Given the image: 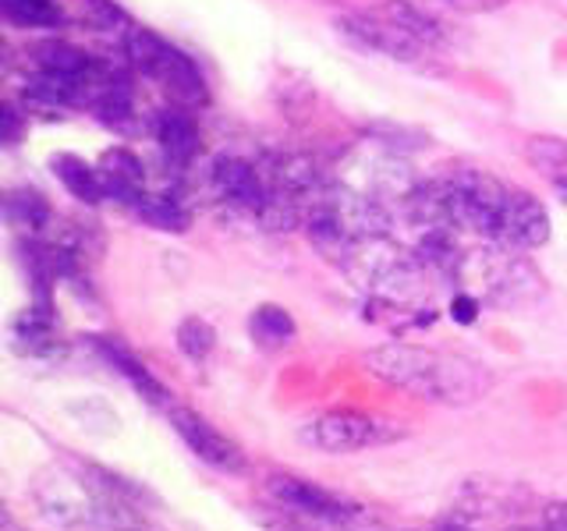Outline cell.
<instances>
[{"mask_svg":"<svg viewBox=\"0 0 567 531\" xmlns=\"http://www.w3.org/2000/svg\"><path fill=\"white\" fill-rule=\"evenodd\" d=\"M440 206L451 227L472 230L486 241H501L511 248H539L549 241V212L532 191L501 181L489 170L454 167L433 181Z\"/></svg>","mask_w":567,"mask_h":531,"instance_id":"6da1fadb","label":"cell"},{"mask_svg":"<svg viewBox=\"0 0 567 531\" xmlns=\"http://www.w3.org/2000/svg\"><path fill=\"white\" fill-rule=\"evenodd\" d=\"M365 372L401 394L447 407H468L493 389V372L478 358L401 341L372 347L365 354Z\"/></svg>","mask_w":567,"mask_h":531,"instance_id":"7a4b0ae2","label":"cell"},{"mask_svg":"<svg viewBox=\"0 0 567 531\" xmlns=\"http://www.w3.org/2000/svg\"><path fill=\"white\" fill-rule=\"evenodd\" d=\"M454 277L465 283L478 301H493V305H528L543 291V277L532 270V262L522 256V248H511L493 241L489 248H475V252H461Z\"/></svg>","mask_w":567,"mask_h":531,"instance_id":"3957f363","label":"cell"},{"mask_svg":"<svg viewBox=\"0 0 567 531\" xmlns=\"http://www.w3.org/2000/svg\"><path fill=\"white\" fill-rule=\"evenodd\" d=\"M124 46H128L132 64L142 75H150L171 100H177L182 106H203L209 100L203 71L195 67L188 53L171 46L164 35H156L150 29H128Z\"/></svg>","mask_w":567,"mask_h":531,"instance_id":"277c9868","label":"cell"},{"mask_svg":"<svg viewBox=\"0 0 567 531\" xmlns=\"http://www.w3.org/2000/svg\"><path fill=\"white\" fill-rule=\"evenodd\" d=\"M401 433L394 425H386L377 415L351 412V407H337V412H323L301 425V442H309L312 450L323 454H354L369 447H383V442L398 439Z\"/></svg>","mask_w":567,"mask_h":531,"instance_id":"5b68a950","label":"cell"},{"mask_svg":"<svg viewBox=\"0 0 567 531\" xmlns=\"http://www.w3.org/2000/svg\"><path fill=\"white\" fill-rule=\"evenodd\" d=\"M341 185L372 195L380 202H408L419 191V177L412 167L404 164L398 153H390L383 146H362L348 159V170L341 174Z\"/></svg>","mask_w":567,"mask_h":531,"instance_id":"8992f818","label":"cell"},{"mask_svg":"<svg viewBox=\"0 0 567 531\" xmlns=\"http://www.w3.org/2000/svg\"><path fill=\"white\" fill-rule=\"evenodd\" d=\"M266 496H270L277 507L301 513V518H309V521H323V524H351L362 518V507L354 500L298 475H270L266 478Z\"/></svg>","mask_w":567,"mask_h":531,"instance_id":"52a82bcc","label":"cell"},{"mask_svg":"<svg viewBox=\"0 0 567 531\" xmlns=\"http://www.w3.org/2000/svg\"><path fill=\"white\" fill-rule=\"evenodd\" d=\"M348 40H354L359 46L372 50V53H383L390 61H401V64H415L422 67L425 58H430V43H422L419 35H412L408 29H401L394 18H377V14H344L337 22Z\"/></svg>","mask_w":567,"mask_h":531,"instance_id":"ba28073f","label":"cell"},{"mask_svg":"<svg viewBox=\"0 0 567 531\" xmlns=\"http://www.w3.org/2000/svg\"><path fill=\"white\" fill-rule=\"evenodd\" d=\"M174 433L185 439V447L203 460V465L217 468V471H227V475H241L248 468V460L241 454V447L230 436H224L217 425L209 418H203L199 412H192V407H182L174 404L167 412Z\"/></svg>","mask_w":567,"mask_h":531,"instance_id":"9c48e42d","label":"cell"},{"mask_svg":"<svg viewBox=\"0 0 567 531\" xmlns=\"http://www.w3.org/2000/svg\"><path fill=\"white\" fill-rule=\"evenodd\" d=\"M213 185H217L220 199H227L241 212H252L256 220L270 206V181H266L262 167L248 164L241 156H220L213 164Z\"/></svg>","mask_w":567,"mask_h":531,"instance_id":"30bf717a","label":"cell"},{"mask_svg":"<svg viewBox=\"0 0 567 531\" xmlns=\"http://www.w3.org/2000/svg\"><path fill=\"white\" fill-rule=\"evenodd\" d=\"M93 341H96V351L103 354V362L111 365L117 376L128 379L132 389H135L142 400L159 407V412H171V407H174V394L153 376V372L146 368V362H138L128 347H121L117 341H106V336H93Z\"/></svg>","mask_w":567,"mask_h":531,"instance_id":"8fae6325","label":"cell"},{"mask_svg":"<svg viewBox=\"0 0 567 531\" xmlns=\"http://www.w3.org/2000/svg\"><path fill=\"white\" fill-rule=\"evenodd\" d=\"M96 170H100L103 191L114 195V199H121V202H128V206L142 195V185H146V170H142L138 156H132L128 149L103 153Z\"/></svg>","mask_w":567,"mask_h":531,"instance_id":"7c38bea8","label":"cell"},{"mask_svg":"<svg viewBox=\"0 0 567 531\" xmlns=\"http://www.w3.org/2000/svg\"><path fill=\"white\" fill-rule=\"evenodd\" d=\"M156 142L159 149L167 153L174 164H188V159L199 153V128L195 121L182 111H164L156 117Z\"/></svg>","mask_w":567,"mask_h":531,"instance_id":"4fadbf2b","label":"cell"},{"mask_svg":"<svg viewBox=\"0 0 567 531\" xmlns=\"http://www.w3.org/2000/svg\"><path fill=\"white\" fill-rule=\"evenodd\" d=\"M53 164V174H58V181L75 195L79 202H89V206H96L103 199V181H100V170L96 167H89L82 156H71V153H61V156H53L50 159Z\"/></svg>","mask_w":567,"mask_h":531,"instance_id":"5bb4252c","label":"cell"},{"mask_svg":"<svg viewBox=\"0 0 567 531\" xmlns=\"http://www.w3.org/2000/svg\"><path fill=\"white\" fill-rule=\"evenodd\" d=\"M525 159L557 191H567V142L554 135H536L525 142Z\"/></svg>","mask_w":567,"mask_h":531,"instance_id":"9a60e30c","label":"cell"},{"mask_svg":"<svg viewBox=\"0 0 567 531\" xmlns=\"http://www.w3.org/2000/svg\"><path fill=\"white\" fill-rule=\"evenodd\" d=\"M58 4L64 11V22H79L96 32H114L128 22L114 0H58Z\"/></svg>","mask_w":567,"mask_h":531,"instance_id":"2e32d148","label":"cell"},{"mask_svg":"<svg viewBox=\"0 0 567 531\" xmlns=\"http://www.w3.org/2000/svg\"><path fill=\"white\" fill-rule=\"evenodd\" d=\"M132 209H135L138 220H146L156 230H174V235L188 230V209L177 199H171V195H146L142 191L132 202Z\"/></svg>","mask_w":567,"mask_h":531,"instance_id":"e0dca14e","label":"cell"},{"mask_svg":"<svg viewBox=\"0 0 567 531\" xmlns=\"http://www.w3.org/2000/svg\"><path fill=\"white\" fill-rule=\"evenodd\" d=\"M248 330H252V336L262 344V347H288L295 341V319L288 309H280V305H259L252 312V319H248Z\"/></svg>","mask_w":567,"mask_h":531,"instance_id":"ac0fdd59","label":"cell"},{"mask_svg":"<svg viewBox=\"0 0 567 531\" xmlns=\"http://www.w3.org/2000/svg\"><path fill=\"white\" fill-rule=\"evenodd\" d=\"M14 347L25 354H43L53 347V315L47 305L29 309L22 319L14 323Z\"/></svg>","mask_w":567,"mask_h":531,"instance_id":"d6986e66","label":"cell"},{"mask_svg":"<svg viewBox=\"0 0 567 531\" xmlns=\"http://www.w3.org/2000/svg\"><path fill=\"white\" fill-rule=\"evenodd\" d=\"M0 8L14 25L25 29H53L64 22V11L58 0H0Z\"/></svg>","mask_w":567,"mask_h":531,"instance_id":"ffe728a7","label":"cell"},{"mask_svg":"<svg viewBox=\"0 0 567 531\" xmlns=\"http://www.w3.org/2000/svg\"><path fill=\"white\" fill-rule=\"evenodd\" d=\"M174 341H177V351H182L185 358L206 362L209 354H213V347H217V330H213L206 319L188 315V319H182V323H177Z\"/></svg>","mask_w":567,"mask_h":531,"instance_id":"44dd1931","label":"cell"},{"mask_svg":"<svg viewBox=\"0 0 567 531\" xmlns=\"http://www.w3.org/2000/svg\"><path fill=\"white\" fill-rule=\"evenodd\" d=\"M8 212L18 227L32 230V235H40V230L53 227V217H50V206L40 191H14L8 199Z\"/></svg>","mask_w":567,"mask_h":531,"instance_id":"7402d4cb","label":"cell"},{"mask_svg":"<svg viewBox=\"0 0 567 531\" xmlns=\"http://www.w3.org/2000/svg\"><path fill=\"white\" fill-rule=\"evenodd\" d=\"M475 312H478V298H475L472 291H461V294L454 298V305H451V315L457 319V323H472Z\"/></svg>","mask_w":567,"mask_h":531,"instance_id":"603a6c76","label":"cell"},{"mask_svg":"<svg viewBox=\"0 0 567 531\" xmlns=\"http://www.w3.org/2000/svg\"><path fill=\"white\" fill-rule=\"evenodd\" d=\"M543 528L546 531H567V500H557L543 510Z\"/></svg>","mask_w":567,"mask_h":531,"instance_id":"cb8c5ba5","label":"cell"},{"mask_svg":"<svg viewBox=\"0 0 567 531\" xmlns=\"http://www.w3.org/2000/svg\"><path fill=\"white\" fill-rule=\"evenodd\" d=\"M443 4L454 11H493V8H504L507 0H443Z\"/></svg>","mask_w":567,"mask_h":531,"instance_id":"d4e9b609","label":"cell"},{"mask_svg":"<svg viewBox=\"0 0 567 531\" xmlns=\"http://www.w3.org/2000/svg\"><path fill=\"white\" fill-rule=\"evenodd\" d=\"M14 135H18V124H14V111L8 106L4 111V142H14Z\"/></svg>","mask_w":567,"mask_h":531,"instance_id":"484cf974","label":"cell"},{"mask_svg":"<svg viewBox=\"0 0 567 531\" xmlns=\"http://www.w3.org/2000/svg\"><path fill=\"white\" fill-rule=\"evenodd\" d=\"M443 531H468V528H443Z\"/></svg>","mask_w":567,"mask_h":531,"instance_id":"4316f807","label":"cell"},{"mask_svg":"<svg viewBox=\"0 0 567 531\" xmlns=\"http://www.w3.org/2000/svg\"><path fill=\"white\" fill-rule=\"evenodd\" d=\"M560 199H564V206H567V191H560Z\"/></svg>","mask_w":567,"mask_h":531,"instance_id":"83f0119b","label":"cell"},{"mask_svg":"<svg viewBox=\"0 0 567 531\" xmlns=\"http://www.w3.org/2000/svg\"><path fill=\"white\" fill-rule=\"evenodd\" d=\"M525 531H528V528H525ZM543 531H546V528H543Z\"/></svg>","mask_w":567,"mask_h":531,"instance_id":"f1b7e54d","label":"cell"}]
</instances>
